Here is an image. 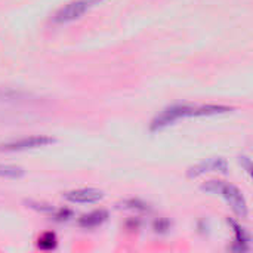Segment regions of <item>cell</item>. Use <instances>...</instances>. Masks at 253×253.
<instances>
[{
    "label": "cell",
    "mask_w": 253,
    "mask_h": 253,
    "mask_svg": "<svg viewBox=\"0 0 253 253\" xmlns=\"http://www.w3.org/2000/svg\"><path fill=\"white\" fill-rule=\"evenodd\" d=\"M202 188L209 193L221 194L240 218H248V203L243 193L237 187L225 184L224 181H209Z\"/></svg>",
    "instance_id": "6da1fadb"
},
{
    "label": "cell",
    "mask_w": 253,
    "mask_h": 253,
    "mask_svg": "<svg viewBox=\"0 0 253 253\" xmlns=\"http://www.w3.org/2000/svg\"><path fill=\"white\" fill-rule=\"evenodd\" d=\"M90 7H93L89 0H74L65 6H62L52 18L55 24H67L82 18Z\"/></svg>",
    "instance_id": "7a4b0ae2"
},
{
    "label": "cell",
    "mask_w": 253,
    "mask_h": 253,
    "mask_svg": "<svg viewBox=\"0 0 253 253\" xmlns=\"http://www.w3.org/2000/svg\"><path fill=\"white\" fill-rule=\"evenodd\" d=\"M53 142H55L53 138L39 135V136H30V138H22V139H18V141L6 142V144L0 145V150H3V151H27V150L46 147V145L53 144Z\"/></svg>",
    "instance_id": "3957f363"
},
{
    "label": "cell",
    "mask_w": 253,
    "mask_h": 253,
    "mask_svg": "<svg viewBox=\"0 0 253 253\" xmlns=\"http://www.w3.org/2000/svg\"><path fill=\"white\" fill-rule=\"evenodd\" d=\"M228 170V163L225 159L222 157H216V159H211L208 162H202L199 165H196L194 168H190L188 170V176L190 178H197L200 175L209 173V172H221L225 173Z\"/></svg>",
    "instance_id": "277c9868"
},
{
    "label": "cell",
    "mask_w": 253,
    "mask_h": 253,
    "mask_svg": "<svg viewBox=\"0 0 253 253\" xmlns=\"http://www.w3.org/2000/svg\"><path fill=\"white\" fill-rule=\"evenodd\" d=\"M64 197L71 203H96L104 199V193L95 188H80L65 193Z\"/></svg>",
    "instance_id": "5b68a950"
},
{
    "label": "cell",
    "mask_w": 253,
    "mask_h": 253,
    "mask_svg": "<svg viewBox=\"0 0 253 253\" xmlns=\"http://www.w3.org/2000/svg\"><path fill=\"white\" fill-rule=\"evenodd\" d=\"M108 218V213L105 211H95L92 213H87L84 216L80 218L79 225L83 228H96L99 225H102Z\"/></svg>",
    "instance_id": "8992f818"
},
{
    "label": "cell",
    "mask_w": 253,
    "mask_h": 253,
    "mask_svg": "<svg viewBox=\"0 0 253 253\" xmlns=\"http://www.w3.org/2000/svg\"><path fill=\"white\" fill-rule=\"evenodd\" d=\"M24 175V169L19 166H12V165H0V176L1 178H10L16 179Z\"/></svg>",
    "instance_id": "52a82bcc"
},
{
    "label": "cell",
    "mask_w": 253,
    "mask_h": 253,
    "mask_svg": "<svg viewBox=\"0 0 253 253\" xmlns=\"http://www.w3.org/2000/svg\"><path fill=\"white\" fill-rule=\"evenodd\" d=\"M56 236L53 233H44L40 239H39V248L43 251H50L56 246Z\"/></svg>",
    "instance_id": "ba28073f"
},
{
    "label": "cell",
    "mask_w": 253,
    "mask_h": 253,
    "mask_svg": "<svg viewBox=\"0 0 253 253\" xmlns=\"http://www.w3.org/2000/svg\"><path fill=\"white\" fill-rule=\"evenodd\" d=\"M168 227H169V225H168V221H160V222L157 221V222L154 224L156 231H160V233H162V231H166V230H168Z\"/></svg>",
    "instance_id": "9c48e42d"
},
{
    "label": "cell",
    "mask_w": 253,
    "mask_h": 253,
    "mask_svg": "<svg viewBox=\"0 0 253 253\" xmlns=\"http://www.w3.org/2000/svg\"><path fill=\"white\" fill-rule=\"evenodd\" d=\"M240 159H242L240 162H242V163L245 165V168H246V172L251 173V169H252V168H251V159H249V157H245V156L240 157Z\"/></svg>",
    "instance_id": "30bf717a"
}]
</instances>
